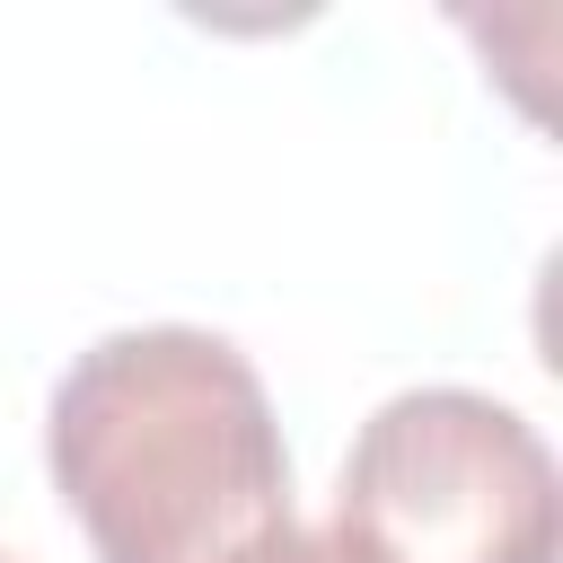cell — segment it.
Instances as JSON below:
<instances>
[{"label":"cell","mask_w":563,"mask_h":563,"mask_svg":"<svg viewBox=\"0 0 563 563\" xmlns=\"http://www.w3.org/2000/svg\"><path fill=\"white\" fill-rule=\"evenodd\" d=\"M44 466L97 563H238L290 528V449L211 325H114L53 378Z\"/></svg>","instance_id":"obj_1"},{"label":"cell","mask_w":563,"mask_h":563,"mask_svg":"<svg viewBox=\"0 0 563 563\" xmlns=\"http://www.w3.org/2000/svg\"><path fill=\"white\" fill-rule=\"evenodd\" d=\"M334 528L369 563H554V449L484 387H405L352 431Z\"/></svg>","instance_id":"obj_2"},{"label":"cell","mask_w":563,"mask_h":563,"mask_svg":"<svg viewBox=\"0 0 563 563\" xmlns=\"http://www.w3.org/2000/svg\"><path fill=\"white\" fill-rule=\"evenodd\" d=\"M238 563H369V554H361L334 519H325V528H299V519H290V528H273L255 554H238Z\"/></svg>","instance_id":"obj_3"},{"label":"cell","mask_w":563,"mask_h":563,"mask_svg":"<svg viewBox=\"0 0 563 563\" xmlns=\"http://www.w3.org/2000/svg\"><path fill=\"white\" fill-rule=\"evenodd\" d=\"M0 563H9V554H0Z\"/></svg>","instance_id":"obj_4"}]
</instances>
